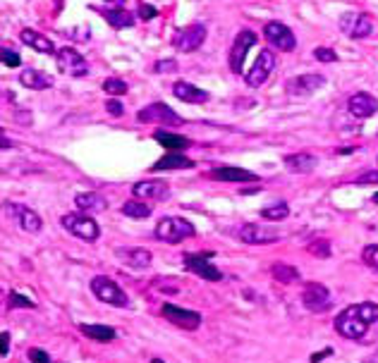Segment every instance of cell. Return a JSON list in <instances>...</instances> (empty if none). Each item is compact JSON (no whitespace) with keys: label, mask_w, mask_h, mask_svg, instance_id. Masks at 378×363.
I'll list each match as a JSON object with an SVG mask.
<instances>
[{"label":"cell","mask_w":378,"mask_h":363,"mask_svg":"<svg viewBox=\"0 0 378 363\" xmlns=\"http://www.w3.org/2000/svg\"><path fill=\"white\" fill-rule=\"evenodd\" d=\"M273 69H276V55H273V50L264 48L259 53V57H257V62L252 65V69L244 74V79H247L249 86H261L266 79L271 77Z\"/></svg>","instance_id":"2e32d148"},{"label":"cell","mask_w":378,"mask_h":363,"mask_svg":"<svg viewBox=\"0 0 378 363\" xmlns=\"http://www.w3.org/2000/svg\"><path fill=\"white\" fill-rule=\"evenodd\" d=\"M362 261H364V266H369L371 270L378 273V244H369V247H364Z\"/></svg>","instance_id":"d590c367"},{"label":"cell","mask_w":378,"mask_h":363,"mask_svg":"<svg viewBox=\"0 0 378 363\" xmlns=\"http://www.w3.org/2000/svg\"><path fill=\"white\" fill-rule=\"evenodd\" d=\"M103 91L110 93V96H122V93H127V84L122 79L110 77V79L103 81Z\"/></svg>","instance_id":"8d00e7d4"},{"label":"cell","mask_w":378,"mask_h":363,"mask_svg":"<svg viewBox=\"0 0 378 363\" xmlns=\"http://www.w3.org/2000/svg\"><path fill=\"white\" fill-rule=\"evenodd\" d=\"M137 120L139 122H154V125H182L180 115L170 108V105H166V103H151V105H147V108L137 113Z\"/></svg>","instance_id":"9a60e30c"},{"label":"cell","mask_w":378,"mask_h":363,"mask_svg":"<svg viewBox=\"0 0 378 363\" xmlns=\"http://www.w3.org/2000/svg\"><path fill=\"white\" fill-rule=\"evenodd\" d=\"M173 96L180 98L182 103H203L208 101V93L199 86L189 84V81H175L173 84Z\"/></svg>","instance_id":"cb8c5ba5"},{"label":"cell","mask_w":378,"mask_h":363,"mask_svg":"<svg viewBox=\"0 0 378 363\" xmlns=\"http://www.w3.org/2000/svg\"><path fill=\"white\" fill-rule=\"evenodd\" d=\"M154 139H156V142H158L161 146H166V149L177 151V153L191 146L189 139L180 137V134H173V132H166V130H156V132H154Z\"/></svg>","instance_id":"f1b7e54d"},{"label":"cell","mask_w":378,"mask_h":363,"mask_svg":"<svg viewBox=\"0 0 378 363\" xmlns=\"http://www.w3.org/2000/svg\"><path fill=\"white\" fill-rule=\"evenodd\" d=\"M191 167H194V160H189V158H184L180 153H168V156H163L154 167H151V172H166V170H191Z\"/></svg>","instance_id":"4316f807"},{"label":"cell","mask_w":378,"mask_h":363,"mask_svg":"<svg viewBox=\"0 0 378 363\" xmlns=\"http://www.w3.org/2000/svg\"><path fill=\"white\" fill-rule=\"evenodd\" d=\"M154 232H156V237H158V242L180 244V242H184V239L194 237L196 227L184 218H163L158 225H156Z\"/></svg>","instance_id":"3957f363"},{"label":"cell","mask_w":378,"mask_h":363,"mask_svg":"<svg viewBox=\"0 0 378 363\" xmlns=\"http://www.w3.org/2000/svg\"><path fill=\"white\" fill-rule=\"evenodd\" d=\"M106 110H108V115H113V117H120L122 113H125L122 103H120V101H115V98H110V101L106 103Z\"/></svg>","instance_id":"b9f144b4"},{"label":"cell","mask_w":378,"mask_h":363,"mask_svg":"<svg viewBox=\"0 0 378 363\" xmlns=\"http://www.w3.org/2000/svg\"><path fill=\"white\" fill-rule=\"evenodd\" d=\"M237 239H240L242 244H273L278 242V232L276 230H269V227L264 225H257V222H247V225L237 227Z\"/></svg>","instance_id":"e0dca14e"},{"label":"cell","mask_w":378,"mask_h":363,"mask_svg":"<svg viewBox=\"0 0 378 363\" xmlns=\"http://www.w3.org/2000/svg\"><path fill=\"white\" fill-rule=\"evenodd\" d=\"M264 36L271 46H276L278 50L290 53L297 48V39H295L292 29L283 25V22H269V25L264 27Z\"/></svg>","instance_id":"30bf717a"},{"label":"cell","mask_w":378,"mask_h":363,"mask_svg":"<svg viewBox=\"0 0 378 363\" xmlns=\"http://www.w3.org/2000/svg\"><path fill=\"white\" fill-rule=\"evenodd\" d=\"M347 110H350L354 117H359V120H366V117L378 113V98L366 91H359V93H354V96H350Z\"/></svg>","instance_id":"d6986e66"},{"label":"cell","mask_w":378,"mask_h":363,"mask_svg":"<svg viewBox=\"0 0 378 363\" xmlns=\"http://www.w3.org/2000/svg\"><path fill=\"white\" fill-rule=\"evenodd\" d=\"M354 184H378V172H366L354 179Z\"/></svg>","instance_id":"7bdbcfd3"},{"label":"cell","mask_w":378,"mask_h":363,"mask_svg":"<svg viewBox=\"0 0 378 363\" xmlns=\"http://www.w3.org/2000/svg\"><path fill=\"white\" fill-rule=\"evenodd\" d=\"M325 81H328V79H325L323 74H318V72L299 74V77L285 81V91H288L290 96H311V93H316V91L323 89Z\"/></svg>","instance_id":"7c38bea8"},{"label":"cell","mask_w":378,"mask_h":363,"mask_svg":"<svg viewBox=\"0 0 378 363\" xmlns=\"http://www.w3.org/2000/svg\"><path fill=\"white\" fill-rule=\"evenodd\" d=\"M156 15L158 13H156L154 5H142V8H139V17H142V20H154Z\"/></svg>","instance_id":"f6af8a7d"},{"label":"cell","mask_w":378,"mask_h":363,"mask_svg":"<svg viewBox=\"0 0 378 363\" xmlns=\"http://www.w3.org/2000/svg\"><path fill=\"white\" fill-rule=\"evenodd\" d=\"M20 84H25L27 89H34V91H43V89H50L55 84V79L50 77L48 72H41L36 67H27L25 72L20 74Z\"/></svg>","instance_id":"7402d4cb"},{"label":"cell","mask_w":378,"mask_h":363,"mask_svg":"<svg viewBox=\"0 0 378 363\" xmlns=\"http://www.w3.org/2000/svg\"><path fill=\"white\" fill-rule=\"evenodd\" d=\"M161 315L168 320V323L177 325L180 330H199L201 325V313L189 311V308L175 306V303H163L161 306Z\"/></svg>","instance_id":"8992f818"},{"label":"cell","mask_w":378,"mask_h":363,"mask_svg":"<svg viewBox=\"0 0 378 363\" xmlns=\"http://www.w3.org/2000/svg\"><path fill=\"white\" fill-rule=\"evenodd\" d=\"M10 354V332H0V356Z\"/></svg>","instance_id":"ee69618b"},{"label":"cell","mask_w":378,"mask_h":363,"mask_svg":"<svg viewBox=\"0 0 378 363\" xmlns=\"http://www.w3.org/2000/svg\"><path fill=\"white\" fill-rule=\"evenodd\" d=\"M96 13L101 15L103 20H106L113 29H130V27H135V15H132L130 10L122 8V5H115V8H110V5H103V8H96Z\"/></svg>","instance_id":"ffe728a7"},{"label":"cell","mask_w":378,"mask_h":363,"mask_svg":"<svg viewBox=\"0 0 378 363\" xmlns=\"http://www.w3.org/2000/svg\"><path fill=\"white\" fill-rule=\"evenodd\" d=\"M184 268H187L189 273L208 280V282H220V280H223V273L213 266L208 254H184Z\"/></svg>","instance_id":"5bb4252c"},{"label":"cell","mask_w":378,"mask_h":363,"mask_svg":"<svg viewBox=\"0 0 378 363\" xmlns=\"http://www.w3.org/2000/svg\"><path fill=\"white\" fill-rule=\"evenodd\" d=\"M81 335L94 339V342H113L115 337H118V332H115V327L110 325H79Z\"/></svg>","instance_id":"f546056e"},{"label":"cell","mask_w":378,"mask_h":363,"mask_svg":"<svg viewBox=\"0 0 378 363\" xmlns=\"http://www.w3.org/2000/svg\"><path fill=\"white\" fill-rule=\"evenodd\" d=\"M115 256L125 263V266L135 268V270H147L154 261L149 249H142V247H122V249H115Z\"/></svg>","instance_id":"ac0fdd59"},{"label":"cell","mask_w":378,"mask_h":363,"mask_svg":"<svg viewBox=\"0 0 378 363\" xmlns=\"http://www.w3.org/2000/svg\"><path fill=\"white\" fill-rule=\"evenodd\" d=\"M60 225L65 227L69 234H74L77 239H84V242L94 244L98 237H101V227L94 218H89L86 213H65L60 218Z\"/></svg>","instance_id":"7a4b0ae2"},{"label":"cell","mask_w":378,"mask_h":363,"mask_svg":"<svg viewBox=\"0 0 378 363\" xmlns=\"http://www.w3.org/2000/svg\"><path fill=\"white\" fill-rule=\"evenodd\" d=\"M55 60H58V69L62 74H67V77H86L89 74V65H86V60L74 48H60Z\"/></svg>","instance_id":"4fadbf2b"},{"label":"cell","mask_w":378,"mask_h":363,"mask_svg":"<svg viewBox=\"0 0 378 363\" xmlns=\"http://www.w3.org/2000/svg\"><path fill=\"white\" fill-rule=\"evenodd\" d=\"M257 34L252 32V29H242L240 34L235 36L232 41V50H230V69L235 74L242 72V65H244V57H247L249 48H254L257 46Z\"/></svg>","instance_id":"52a82bcc"},{"label":"cell","mask_w":378,"mask_h":363,"mask_svg":"<svg viewBox=\"0 0 378 363\" xmlns=\"http://www.w3.org/2000/svg\"><path fill=\"white\" fill-rule=\"evenodd\" d=\"M374 361H376V363H378V351H376V359H374Z\"/></svg>","instance_id":"bcb514c9"},{"label":"cell","mask_w":378,"mask_h":363,"mask_svg":"<svg viewBox=\"0 0 378 363\" xmlns=\"http://www.w3.org/2000/svg\"><path fill=\"white\" fill-rule=\"evenodd\" d=\"M378 323V303L364 301L345 308L335 318V330L345 339H362Z\"/></svg>","instance_id":"6da1fadb"},{"label":"cell","mask_w":378,"mask_h":363,"mask_svg":"<svg viewBox=\"0 0 378 363\" xmlns=\"http://www.w3.org/2000/svg\"><path fill=\"white\" fill-rule=\"evenodd\" d=\"M91 292H94L98 301L108 303V306H115V308L130 306V296L125 294V289H122L120 285H115L110 278H103V275L91 280Z\"/></svg>","instance_id":"277c9868"},{"label":"cell","mask_w":378,"mask_h":363,"mask_svg":"<svg viewBox=\"0 0 378 363\" xmlns=\"http://www.w3.org/2000/svg\"><path fill=\"white\" fill-rule=\"evenodd\" d=\"M313 57H316L318 62H335V60H338L335 50L333 48H325V46H321V48L313 50Z\"/></svg>","instance_id":"f35d334b"},{"label":"cell","mask_w":378,"mask_h":363,"mask_svg":"<svg viewBox=\"0 0 378 363\" xmlns=\"http://www.w3.org/2000/svg\"><path fill=\"white\" fill-rule=\"evenodd\" d=\"M29 361H32V363H53V361H50V356L46 354L43 349H39V347L29 349Z\"/></svg>","instance_id":"60d3db41"},{"label":"cell","mask_w":378,"mask_h":363,"mask_svg":"<svg viewBox=\"0 0 378 363\" xmlns=\"http://www.w3.org/2000/svg\"><path fill=\"white\" fill-rule=\"evenodd\" d=\"M306 249H309V254H313L316 259H328V256H330V242H328V239H323V237L313 239Z\"/></svg>","instance_id":"836d02e7"},{"label":"cell","mask_w":378,"mask_h":363,"mask_svg":"<svg viewBox=\"0 0 378 363\" xmlns=\"http://www.w3.org/2000/svg\"><path fill=\"white\" fill-rule=\"evenodd\" d=\"M122 215H127V218H137V220L149 218L151 206L144 201H127V203H122Z\"/></svg>","instance_id":"1f68e13d"},{"label":"cell","mask_w":378,"mask_h":363,"mask_svg":"<svg viewBox=\"0 0 378 363\" xmlns=\"http://www.w3.org/2000/svg\"><path fill=\"white\" fill-rule=\"evenodd\" d=\"M211 177L218 179V182H228V184H240V182H259V177L249 170H242V167H218V170H211Z\"/></svg>","instance_id":"d4e9b609"},{"label":"cell","mask_w":378,"mask_h":363,"mask_svg":"<svg viewBox=\"0 0 378 363\" xmlns=\"http://www.w3.org/2000/svg\"><path fill=\"white\" fill-rule=\"evenodd\" d=\"M290 215V206L285 201H278L273 206L261 208V218L264 220H285Z\"/></svg>","instance_id":"d6a6232c"},{"label":"cell","mask_w":378,"mask_h":363,"mask_svg":"<svg viewBox=\"0 0 378 363\" xmlns=\"http://www.w3.org/2000/svg\"><path fill=\"white\" fill-rule=\"evenodd\" d=\"M5 213H8L10 218L29 234H36V232H41V227H43V220H41V215L36 210H32L29 206H22V203H5Z\"/></svg>","instance_id":"9c48e42d"},{"label":"cell","mask_w":378,"mask_h":363,"mask_svg":"<svg viewBox=\"0 0 378 363\" xmlns=\"http://www.w3.org/2000/svg\"><path fill=\"white\" fill-rule=\"evenodd\" d=\"M203 41H206V27L203 25H191L184 27L173 36V48L180 53H194L196 48H201Z\"/></svg>","instance_id":"ba28073f"},{"label":"cell","mask_w":378,"mask_h":363,"mask_svg":"<svg viewBox=\"0 0 378 363\" xmlns=\"http://www.w3.org/2000/svg\"><path fill=\"white\" fill-rule=\"evenodd\" d=\"M132 194L142 201H151V198H166L168 196V184L166 182H154V179H147V182H137L132 186Z\"/></svg>","instance_id":"603a6c76"},{"label":"cell","mask_w":378,"mask_h":363,"mask_svg":"<svg viewBox=\"0 0 378 363\" xmlns=\"http://www.w3.org/2000/svg\"><path fill=\"white\" fill-rule=\"evenodd\" d=\"M338 27L347 39H366L374 34V20L364 13H345L340 17Z\"/></svg>","instance_id":"5b68a950"},{"label":"cell","mask_w":378,"mask_h":363,"mask_svg":"<svg viewBox=\"0 0 378 363\" xmlns=\"http://www.w3.org/2000/svg\"><path fill=\"white\" fill-rule=\"evenodd\" d=\"M302 303H304V308H309L313 313H323L333 306V296H330V292L325 289L323 285L309 282L304 287V292H302Z\"/></svg>","instance_id":"8fae6325"},{"label":"cell","mask_w":378,"mask_h":363,"mask_svg":"<svg viewBox=\"0 0 378 363\" xmlns=\"http://www.w3.org/2000/svg\"><path fill=\"white\" fill-rule=\"evenodd\" d=\"M0 60H3L5 67H20L22 65L20 53H15L10 46H3V48H0Z\"/></svg>","instance_id":"e575fe53"},{"label":"cell","mask_w":378,"mask_h":363,"mask_svg":"<svg viewBox=\"0 0 378 363\" xmlns=\"http://www.w3.org/2000/svg\"><path fill=\"white\" fill-rule=\"evenodd\" d=\"M285 167L295 174H309L313 167H316V158L309 153H295L285 158Z\"/></svg>","instance_id":"83f0119b"},{"label":"cell","mask_w":378,"mask_h":363,"mask_svg":"<svg viewBox=\"0 0 378 363\" xmlns=\"http://www.w3.org/2000/svg\"><path fill=\"white\" fill-rule=\"evenodd\" d=\"M8 308H34V301L22 294H17V292H13V294L8 296Z\"/></svg>","instance_id":"74e56055"},{"label":"cell","mask_w":378,"mask_h":363,"mask_svg":"<svg viewBox=\"0 0 378 363\" xmlns=\"http://www.w3.org/2000/svg\"><path fill=\"white\" fill-rule=\"evenodd\" d=\"M20 39L25 41L29 48H34L36 53H41V55H58L53 41H50L48 36H43V34L34 32V29H22V32H20Z\"/></svg>","instance_id":"44dd1931"},{"label":"cell","mask_w":378,"mask_h":363,"mask_svg":"<svg viewBox=\"0 0 378 363\" xmlns=\"http://www.w3.org/2000/svg\"><path fill=\"white\" fill-rule=\"evenodd\" d=\"M175 69H177V62L170 60V57H168V60H158L154 65V72L156 74H168V72H175Z\"/></svg>","instance_id":"ab89813d"},{"label":"cell","mask_w":378,"mask_h":363,"mask_svg":"<svg viewBox=\"0 0 378 363\" xmlns=\"http://www.w3.org/2000/svg\"><path fill=\"white\" fill-rule=\"evenodd\" d=\"M271 273H273V278L283 285L299 282V270L295 266H288V263H276V266L271 268Z\"/></svg>","instance_id":"4dcf8cb0"},{"label":"cell","mask_w":378,"mask_h":363,"mask_svg":"<svg viewBox=\"0 0 378 363\" xmlns=\"http://www.w3.org/2000/svg\"><path fill=\"white\" fill-rule=\"evenodd\" d=\"M74 203H77V208L81 210V213H101V210L108 208V201L101 194H96V191H84V194H77Z\"/></svg>","instance_id":"484cf974"}]
</instances>
